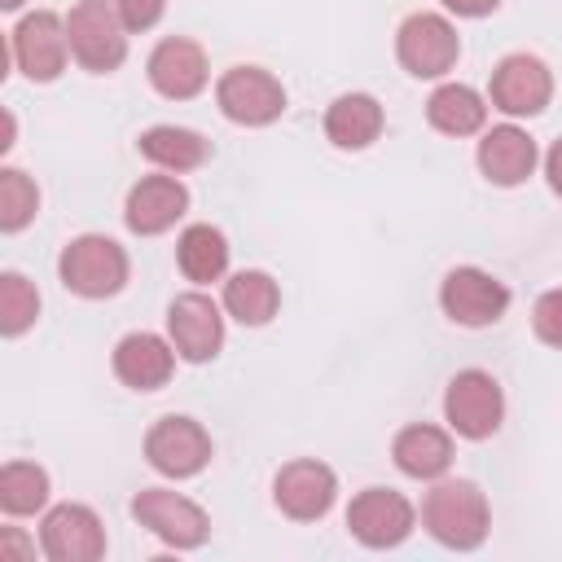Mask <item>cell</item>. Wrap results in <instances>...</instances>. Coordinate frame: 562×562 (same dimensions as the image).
I'll list each match as a JSON object with an SVG mask.
<instances>
[{"label":"cell","mask_w":562,"mask_h":562,"mask_svg":"<svg viewBox=\"0 0 562 562\" xmlns=\"http://www.w3.org/2000/svg\"><path fill=\"white\" fill-rule=\"evenodd\" d=\"M422 527L443 544V549H479L492 527L487 496L470 479H443L426 492L422 501Z\"/></svg>","instance_id":"6da1fadb"},{"label":"cell","mask_w":562,"mask_h":562,"mask_svg":"<svg viewBox=\"0 0 562 562\" xmlns=\"http://www.w3.org/2000/svg\"><path fill=\"white\" fill-rule=\"evenodd\" d=\"M57 277L79 299H110L127 281V250L114 237L83 233V237L66 241V250L57 259Z\"/></svg>","instance_id":"7a4b0ae2"},{"label":"cell","mask_w":562,"mask_h":562,"mask_svg":"<svg viewBox=\"0 0 562 562\" xmlns=\"http://www.w3.org/2000/svg\"><path fill=\"white\" fill-rule=\"evenodd\" d=\"M127 26L114 13L110 0H79L66 13V40H70V57L92 70V75H110L123 66L127 57Z\"/></svg>","instance_id":"3957f363"},{"label":"cell","mask_w":562,"mask_h":562,"mask_svg":"<svg viewBox=\"0 0 562 562\" xmlns=\"http://www.w3.org/2000/svg\"><path fill=\"white\" fill-rule=\"evenodd\" d=\"M215 105L228 123L241 127H268L285 114V88L263 66H228L215 79Z\"/></svg>","instance_id":"277c9868"},{"label":"cell","mask_w":562,"mask_h":562,"mask_svg":"<svg viewBox=\"0 0 562 562\" xmlns=\"http://www.w3.org/2000/svg\"><path fill=\"white\" fill-rule=\"evenodd\" d=\"M395 57L413 79H443L461 57L457 26L443 13H408L395 31Z\"/></svg>","instance_id":"5b68a950"},{"label":"cell","mask_w":562,"mask_h":562,"mask_svg":"<svg viewBox=\"0 0 562 562\" xmlns=\"http://www.w3.org/2000/svg\"><path fill=\"white\" fill-rule=\"evenodd\" d=\"M443 422L461 439H492L505 422V395L501 382L483 369H461L443 391Z\"/></svg>","instance_id":"8992f818"},{"label":"cell","mask_w":562,"mask_h":562,"mask_svg":"<svg viewBox=\"0 0 562 562\" xmlns=\"http://www.w3.org/2000/svg\"><path fill=\"white\" fill-rule=\"evenodd\" d=\"M132 518L149 527L171 549H198L211 536V518L198 501L171 492V487H140L132 496Z\"/></svg>","instance_id":"52a82bcc"},{"label":"cell","mask_w":562,"mask_h":562,"mask_svg":"<svg viewBox=\"0 0 562 562\" xmlns=\"http://www.w3.org/2000/svg\"><path fill=\"white\" fill-rule=\"evenodd\" d=\"M9 53L18 61V70L31 79V83H53L61 70H66V57H70V40H66V18L48 13V9H35L26 13L13 35H9Z\"/></svg>","instance_id":"ba28073f"},{"label":"cell","mask_w":562,"mask_h":562,"mask_svg":"<svg viewBox=\"0 0 562 562\" xmlns=\"http://www.w3.org/2000/svg\"><path fill=\"white\" fill-rule=\"evenodd\" d=\"M439 307L452 325H465V329H483V325H496L509 307V285L496 281L492 272L483 268H452L443 281H439Z\"/></svg>","instance_id":"9c48e42d"},{"label":"cell","mask_w":562,"mask_h":562,"mask_svg":"<svg viewBox=\"0 0 562 562\" xmlns=\"http://www.w3.org/2000/svg\"><path fill=\"white\" fill-rule=\"evenodd\" d=\"M145 461L167 479H193L211 461V435L193 417H158L145 430Z\"/></svg>","instance_id":"30bf717a"},{"label":"cell","mask_w":562,"mask_h":562,"mask_svg":"<svg viewBox=\"0 0 562 562\" xmlns=\"http://www.w3.org/2000/svg\"><path fill=\"white\" fill-rule=\"evenodd\" d=\"M167 338L171 347L180 351V360L189 364H206L220 356L224 347V316H220V303L202 290H189V294H176L171 307H167Z\"/></svg>","instance_id":"8fae6325"},{"label":"cell","mask_w":562,"mask_h":562,"mask_svg":"<svg viewBox=\"0 0 562 562\" xmlns=\"http://www.w3.org/2000/svg\"><path fill=\"white\" fill-rule=\"evenodd\" d=\"M334 496H338V474H334L325 461H316V457L285 461V465L277 470V479H272V501H277V509H281L285 518H294V522H316V518H325L329 505H334Z\"/></svg>","instance_id":"7c38bea8"},{"label":"cell","mask_w":562,"mask_h":562,"mask_svg":"<svg viewBox=\"0 0 562 562\" xmlns=\"http://www.w3.org/2000/svg\"><path fill=\"white\" fill-rule=\"evenodd\" d=\"M413 505L391 492V487H364L351 496L347 505V531L364 544V549H395L408 540L413 531Z\"/></svg>","instance_id":"4fadbf2b"},{"label":"cell","mask_w":562,"mask_h":562,"mask_svg":"<svg viewBox=\"0 0 562 562\" xmlns=\"http://www.w3.org/2000/svg\"><path fill=\"white\" fill-rule=\"evenodd\" d=\"M40 549L53 562H101L105 558V527L88 505L66 501V505H53L44 514Z\"/></svg>","instance_id":"5bb4252c"},{"label":"cell","mask_w":562,"mask_h":562,"mask_svg":"<svg viewBox=\"0 0 562 562\" xmlns=\"http://www.w3.org/2000/svg\"><path fill=\"white\" fill-rule=\"evenodd\" d=\"M492 105L509 119H531L553 97V75L536 53H509L492 70Z\"/></svg>","instance_id":"9a60e30c"},{"label":"cell","mask_w":562,"mask_h":562,"mask_svg":"<svg viewBox=\"0 0 562 562\" xmlns=\"http://www.w3.org/2000/svg\"><path fill=\"white\" fill-rule=\"evenodd\" d=\"M145 75H149L154 92L167 97V101H189V97H198V92L206 88V79H211L206 53H202L193 40H184V35L158 40L154 53H149V61H145Z\"/></svg>","instance_id":"2e32d148"},{"label":"cell","mask_w":562,"mask_h":562,"mask_svg":"<svg viewBox=\"0 0 562 562\" xmlns=\"http://www.w3.org/2000/svg\"><path fill=\"white\" fill-rule=\"evenodd\" d=\"M189 211V189L162 171V176H145L127 189V202H123V220L136 237H158L167 228H176V220Z\"/></svg>","instance_id":"e0dca14e"},{"label":"cell","mask_w":562,"mask_h":562,"mask_svg":"<svg viewBox=\"0 0 562 562\" xmlns=\"http://www.w3.org/2000/svg\"><path fill=\"white\" fill-rule=\"evenodd\" d=\"M176 356L180 351L171 347V338L136 329V334L114 342V378L132 391H158V386H167V378L176 369Z\"/></svg>","instance_id":"ac0fdd59"},{"label":"cell","mask_w":562,"mask_h":562,"mask_svg":"<svg viewBox=\"0 0 562 562\" xmlns=\"http://www.w3.org/2000/svg\"><path fill=\"white\" fill-rule=\"evenodd\" d=\"M536 162H540L536 140H531L522 127H514V123L487 127L483 140H479V171H483L492 184H501V189L522 184V180L536 171Z\"/></svg>","instance_id":"d6986e66"},{"label":"cell","mask_w":562,"mask_h":562,"mask_svg":"<svg viewBox=\"0 0 562 562\" xmlns=\"http://www.w3.org/2000/svg\"><path fill=\"white\" fill-rule=\"evenodd\" d=\"M391 457L408 479H439L452 465V435L439 426L413 422L391 439Z\"/></svg>","instance_id":"ffe728a7"},{"label":"cell","mask_w":562,"mask_h":562,"mask_svg":"<svg viewBox=\"0 0 562 562\" xmlns=\"http://www.w3.org/2000/svg\"><path fill=\"white\" fill-rule=\"evenodd\" d=\"M325 136L338 149H369L382 136V105L369 92H342L325 110Z\"/></svg>","instance_id":"44dd1931"},{"label":"cell","mask_w":562,"mask_h":562,"mask_svg":"<svg viewBox=\"0 0 562 562\" xmlns=\"http://www.w3.org/2000/svg\"><path fill=\"white\" fill-rule=\"evenodd\" d=\"M136 149H140L158 171H171V176L193 171V167H202V162L211 158V140L198 136L193 127H176V123H158V127L140 132Z\"/></svg>","instance_id":"7402d4cb"},{"label":"cell","mask_w":562,"mask_h":562,"mask_svg":"<svg viewBox=\"0 0 562 562\" xmlns=\"http://www.w3.org/2000/svg\"><path fill=\"white\" fill-rule=\"evenodd\" d=\"M281 307V285L259 272V268H241L224 281V312L237 321V325H268Z\"/></svg>","instance_id":"603a6c76"},{"label":"cell","mask_w":562,"mask_h":562,"mask_svg":"<svg viewBox=\"0 0 562 562\" xmlns=\"http://www.w3.org/2000/svg\"><path fill=\"white\" fill-rule=\"evenodd\" d=\"M426 119L443 136H474L487 123V101L470 83H439L426 101Z\"/></svg>","instance_id":"cb8c5ba5"},{"label":"cell","mask_w":562,"mask_h":562,"mask_svg":"<svg viewBox=\"0 0 562 562\" xmlns=\"http://www.w3.org/2000/svg\"><path fill=\"white\" fill-rule=\"evenodd\" d=\"M176 263L193 285H211L228 272V237L215 224H189L176 241Z\"/></svg>","instance_id":"d4e9b609"},{"label":"cell","mask_w":562,"mask_h":562,"mask_svg":"<svg viewBox=\"0 0 562 562\" xmlns=\"http://www.w3.org/2000/svg\"><path fill=\"white\" fill-rule=\"evenodd\" d=\"M48 505V474L35 461H4L0 470V509L9 518L40 514Z\"/></svg>","instance_id":"484cf974"},{"label":"cell","mask_w":562,"mask_h":562,"mask_svg":"<svg viewBox=\"0 0 562 562\" xmlns=\"http://www.w3.org/2000/svg\"><path fill=\"white\" fill-rule=\"evenodd\" d=\"M35 316H40V290L22 272H4L0 277V334L18 338L35 325Z\"/></svg>","instance_id":"4316f807"},{"label":"cell","mask_w":562,"mask_h":562,"mask_svg":"<svg viewBox=\"0 0 562 562\" xmlns=\"http://www.w3.org/2000/svg\"><path fill=\"white\" fill-rule=\"evenodd\" d=\"M40 211V189L26 171L4 167L0 171V228L4 233H22Z\"/></svg>","instance_id":"83f0119b"},{"label":"cell","mask_w":562,"mask_h":562,"mask_svg":"<svg viewBox=\"0 0 562 562\" xmlns=\"http://www.w3.org/2000/svg\"><path fill=\"white\" fill-rule=\"evenodd\" d=\"M531 329L540 342L562 347V290H544L531 307Z\"/></svg>","instance_id":"f1b7e54d"},{"label":"cell","mask_w":562,"mask_h":562,"mask_svg":"<svg viewBox=\"0 0 562 562\" xmlns=\"http://www.w3.org/2000/svg\"><path fill=\"white\" fill-rule=\"evenodd\" d=\"M110 4H114V13L123 18L127 31H149V26H158V18H162V9H167V0H110Z\"/></svg>","instance_id":"f546056e"},{"label":"cell","mask_w":562,"mask_h":562,"mask_svg":"<svg viewBox=\"0 0 562 562\" xmlns=\"http://www.w3.org/2000/svg\"><path fill=\"white\" fill-rule=\"evenodd\" d=\"M439 4L457 18H487V13H496L501 0H439Z\"/></svg>","instance_id":"4dcf8cb0"},{"label":"cell","mask_w":562,"mask_h":562,"mask_svg":"<svg viewBox=\"0 0 562 562\" xmlns=\"http://www.w3.org/2000/svg\"><path fill=\"white\" fill-rule=\"evenodd\" d=\"M35 553V544H26L22 536H18V527H4L0 531V562H9V558H31Z\"/></svg>","instance_id":"1f68e13d"},{"label":"cell","mask_w":562,"mask_h":562,"mask_svg":"<svg viewBox=\"0 0 562 562\" xmlns=\"http://www.w3.org/2000/svg\"><path fill=\"white\" fill-rule=\"evenodd\" d=\"M544 176H549V189L562 198V136L549 145V154H544Z\"/></svg>","instance_id":"d6a6232c"},{"label":"cell","mask_w":562,"mask_h":562,"mask_svg":"<svg viewBox=\"0 0 562 562\" xmlns=\"http://www.w3.org/2000/svg\"><path fill=\"white\" fill-rule=\"evenodd\" d=\"M0 9H9V13H13V9H22V0H0Z\"/></svg>","instance_id":"836d02e7"}]
</instances>
